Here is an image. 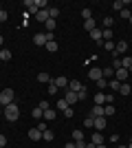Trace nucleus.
Wrapping results in <instances>:
<instances>
[{"label": "nucleus", "instance_id": "f257e3e1", "mask_svg": "<svg viewBox=\"0 0 132 148\" xmlns=\"http://www.w3.org/2000/svg\"><path fill=\"white\" fill-rule=\"evenodd\" d=\"M2 117L9 119V122H16V119L20 117V108H18V104L13 102V104L5 106V108H2Z\"/></svg>", "mask_w": 132, "mask_h": 148}, {"label": "nucleus", "instance_id": "f03ea898", "mask_svg": "<svg viewBox=\"0 0 132 148\" xmlns=\"http://www.w3.org/2000/svg\"><path fill=\"white\" fill-rule=\"evenodd\" d=\"M9 104H13V88H2L0 91V106L5 108Z\"/></svg>", "mask_w": 132, "mask_h": 148}, {"label": "nucleus", "instance_id": "7ed1b4c3", "mask_svg": "<svg viewBox=\"0 0 132 148\" xmlns=\"http://www.w3.org/2000/svg\"><path fill=\"white\" fill-rule=\"evenodd\" d=\"M88 77H90L93 82H99L101 77H104V69L101 66H90L88 69Z\"/></svg>", "mask_w": 132, "mask_h": 148}, {"label": "nucleus", "instance_id": "20e7f679", "mask_svg": "<svg viewBox=\"0 0 132 148\" xmlns=\"http://www.w3.org/2000/svg\"><path fill=\"white\" fill-rule=\"evenodd\" d=\"M126 51H128V42H119V44H114L112 56H114V58H119V56H123Z\"/></svg>", "mask_w": 132, "mask_h": 148}, {"label": "nucleus", "instance_id": "39448f33", "mask_svg": "<svg viewBox=\"0 0 132 148\" xmlns=\"http://www.w3.org/2000/svg\"><path fill=\"white\" fill-rule=\"evenodd\" d=\"M64 95H66L64 99H66V104H68V106H73L75 102H79V97H77V93H75V91H70V88H68L66 93H64Z\"/></svg>", "mask_w": 132, "mask_h": 148}, {"label": "nucleus", "instance_id": "423d86ee", "mask_svg": "<svg viewBox=\"0 0 132 148\" xmlns=\"http://www.w3.org/2000/svg\"><path fill=\"white\" fill-rule=\"evenodd\" d=\"M128 77H130V71H126V69H117V71H114V80L126 82Z\"/></svg>", "mask_w": 132, "mask_h": 148}, {"label": "nucleus", "instance_id": "0eeeda50", "mask_svg": "<svg viewBox=\"0 0 132 148\" xmlns=\"http://www.w3.org/2000/svg\"><path fill=\"white\" fill-rule=\"evenodd\" d=\"M46 33H35L33 36V44H38V47H46Z\"/></svg>", "mask_w": 132, "mask_h": 148}, {"label": "nucleus", "instance_id": "6e6552de", "mask_svg": "<svg viewBox=\"0 0 132 148\" xmlns=\"http://www.w3.org/2000/svg\"><path fill=\"white\" fill-rule=\"evenodd\" d=\"M90 117H104V106H99V104H95L93 108H90V113H88Z\"/></svg>", "mask_w": 132, "mask_h": 148}, {"label": "nucleus", "instance_id": "1a4fd4ad", "mask_svg": "<svg viewBox=\"0 0 132 148\" xmlns=\"http://www.w3.org/2000/svg\"><path fill=\"white\" fill-rule=\"evenodd\" d=\"M24 7H26V11H29V13H33V16H35V13L40 11L38 7H35V0H24Z\"/></svg>", "mask_w": 132, "mask_h": 148}, {"label": "nucleus", "instance_id": "9d476101", "mask_svg": "<svg viewBox=\"0 0 132 148\" xmlns=\"http://www.w3.org/2000/svg\"><path fill=\"white\" fill-rule=\"evenodd\" d=\"M29 139H31V142H40V139H42V130L31 128V130H29Z\"/></svg>", "mask_w": 132, "mask_h": 148}, {"label": "nucleus", "instance_id": "9b49d317", "mask_svg": "<svg viewBox=\"0 0 132 148\" xmlns=\"http://www.w3.org/2000/svg\"><path fill=\"white\" fill-rule=\"evenodd\" d=\"M84 29H86L88 33L97 29V22H95V18H88V20H84Z\"/></svg>", "mask_w": 132, "mask_h": 148}, {"label": "nucleus", "instance_id": "f8f14e48", "mask_svg": "<svg viewBox=\"0 0 132 148\" xmlns=\"http://www.w3.org/2000/svg\"><path fill=\"white\" fill-rule=\"evenodd\" d=\"M53 84H55L57 88H66L68 86V80H66V77H53Z\"/></svg>", "mask_w": 132, "mask_h": 148}, {"label": "nucleus", "instance_id": "ddd939ff", "mask_svg": "<svg viewBox=\"0 0 132 148\" xmlns=\"http://www.w3.org/2000/svg\"><path fill=\"white\" fill-rule=\"evenodd\" d=\"M35 20H38V22H46V20H49V9L38 11V13H35Z\"/></svg>", "mask_w": 132, "mask_h": 148}, {"label": "nucleus", "instance_id": "4468645a", "mask_svg": "<svg viewBox=\"0 0 132 148\" xmlns=\"http://www.w3.org/2000/svg\"><path fill=\"white\" fill-rule=\"evenodd\" d=\"M38 82H42V84H51V82H53V77H51L49 73H38Z\"/></svg>", "mask_w": 132, "mask_h": 148}, {"label": "nucleus", "instance_id": "2eb2a0df", "mask_svg": "<svg viewBox=\"0 0 132 148\" xmlns=\"http://www.w3.org/2000/svg\"><path fill=\"white\" fill-rule=\"evenodd\" d=\"M68 88H70V91H75V93H79V91H82V82H79V80H70Z\"/></svg>", "mask_w": 132, "mask_h": 148}, {"label": "nucleus", "instance_id": "dca6fc26", "mask_svg": "<svg viewBox=\"0 0 132 148\" xmlns=\"http://www.w3.org/2000/svg\"><path fill=\"white\" fill-rule=\"evenodd\" d=\"M121 69H126L132 73V58H121Z\"/></svg>", "mask_w": 132, "mask_h": 148}, {"label": "nucleus", "instance_id": "f3484780", "mask_svg": "<svg viewBox=\"0 0 132 148\" xmlns=\"http://www.w3.org/2000/svg\"><path fill=\"white\" fill-rule=\"evenodd\" d=\"M95 128H97V130L106 128V117H95Z\"/></svg>", "mask_w": 132, "mask_h": 148}, {"label": "nucleus", "instance_id": "a211bd4d", "mask_svg": "<svg viewBox=\"0 0 132 148\" xmlns=\"http://www.w3.org/2000/svg\"><path fill=\"white\" fill-rule=\"evenodd\" d=\"M90 40H95V42H99V44H101V40H104V38H101V29L90 31Z\"/></svg>", "mask_w": 132, "mask_h": 148}, {"label": "nucleus", "instance_id": "6ab92c4d", "mask_svg": "<svg viewBox=\"0 0 132 148\" xmlns=\"http://www.w3.org/2000/svg\"><path fill=\"white\" fill-rule=\"evenodd\" d=\"M95 104H99V106L106 104V95H104V91H99L97 95H95Z\"/></svg>", "mask_w": 132, "mask_h": 148}, {"label": "nucleus", "instance_id": "aec40b11", "mask_svg": "<svg viewBox=\"0 0 132 148\" xmlns=\"http://www.w3.org/2000/svg\"><path fill=\"white\" fill-rule=\"evenodd\" d=\"M112 25H114V20L110 18V16H106L104 22H101V29H112Z\"/></svg>", "mask_w": 132, "mask_h": 148}, {"label": "nucleus", "instance_id": "412c9836", "mask_svg": "<svg viewBox=\"0 0 132 148\" xmlns=\"http://www.w3.org/2000/svg\"><path fill=\"white\" fill-rule=\"evenodd\" d=\"M7 60H11V51L9 49H0V62H7Z\"/></svg>", "mask_w": 132, "mask_h": 148}, {"label": "nucleus", "instance_id": "4be33fe9", "mask_svg": "<svg viewBox=\"0 0 132 148\" xmlns=\"http://www.w3.org/2000/svg\"><path fill=\"white\" fill-rule=\"evenodd\" d=\"M119 93H121V95H130V93H132V86H130V84H126V82H123V84H121V86H119Z\"/></svg>", "mask_w": 132, "mask_h": 148}, {"label": "nucleus", "instance_id": "5701e85b", "mask_svg": "<svg viewBox=\"0 0 132 148\" xmlns=\"http://www.w3.org/2000/svg\"><path fill=\"white\" fill-rule=\"evenodd\" d=\"M42 139H44V142H53V139H55V135H53V130H49V128H46V130L42 133Z\"/></svg>", "mask_w": 132, "mask_h": 148}, {"label": "nucleus", "instance_id": "b1692460", "mask_svg": "<svg viewBox=\"0 0 132 148\" xmlns=\"http://www.w3.org/2000/svg\"><path fill=\"white\" fill-rule=\"evenodd\" d=\"M90 142H93L95 146H101V144H104V139H101V135H99V133H93V137H90Z\"/></svg>", "mask_w": 132, "mask_h": 148}, {"label": "nucleus", "instance_id": "393cba45", "mask_svg": "<svg viewBox=\"0 0 132 148\" xmlns=\"http://www.w3.org/2000/svg\"><path fill=\"white\" fill-rule=\"evenodd\" d=\"M31 115H33V117H35V119H42V117H44V111H42V108H40V106H35V108H33V111H31Z\"/></svg>", "mask_w": 132, "mask_h": 148}, {"label": "nucleus", "instance_id": "a878e982", "mask_svg": "<svg viewBox=\"0 0 132 148\" xmlns=\"http://www.w3.org/2000/svg\"><path fill=\"white\" fill-rule=\"evenodd\" d=\"M101 38H104V40H112V29H101Z\"/></svg>", "mask_w": 132, "mask_h": 148}, {"label": "nucleus", "instance_id": "bb28decb", "mask_svg": "<svg viewBox=\"0 0 132 148\" xmlns=\"http://www.w3.org/2000/svg\"><path fill=\"white\" fill-rule=\"evenodd\" d=\"M57 16H60V9H57V7H49V18L55 20Z\"/></svg>", "mask_w": 132, "mask_h": 148}, {"label": "nucleus", "instance_id": "cd10ccee", "mask_svg": "<svg viewBox=\"0 0 132 148\" xmlns=\"http://www.w3.org/2000/svg\"><path fill=\"white\" fill-rule=\"evenodd\" d=\"M66 108H68L66 99H64V97H60V99H57V111H66Z\"/></svg>", "mask_w": 132, "mask_h": 148}, {"label": "nucleus", "instance_id": "c85d7f7f", "mask_svg": "<svg viewBox=\"0 0 132 148\" xmlns=\"http://www.w3.org/2000/svg\"><path fill=\"white\" fill-rule=\"evenodd\" d=\"M84 139V130H73V142H82Z\"/></svg>", "mask_w": 132, "mask_h": 148}, {"label": "nucleus", "instance_id": "c756f323", "mask_svg": "<svg viewBox=\"0 0 132 148\" xmlns=\"http://www.w3.org/2000/svg\"><path fill=\"white\" fill-rule=\"evenodd\" d=\"M51 119H55V111H44V122H51Z\"/></svg>", "mask_w": 132, "mask_h": 148}, {"label": "nucleus", "instance_id": "7c9ffc66", "mask_svg": "<svg viewBox=\"0 0 132 148\" xmlns=\"http://www.w3.org/2000/svg\"><path fill=\"white\" fill-rule=\"evenodd\" d=\"M44 25H46V31H51V33H53V29H55V27H57V22H55V20H46V22H44Z\"/></svg>", "mask_w": 132, "mask_h": 148}, {"label": "nucleus", "instance_id": "2f4dec72", "mask_svg": "<svg viewBox=\"0 0 132 148\" xmlns=\"http://www.w3.org/2000/svg\"><path fill=\"white\" fill-rule=\"evenodd\" d=\"M106 115H114V106L112 104H106V106H104V117H106Z\"/></svg>", "mask_w": 132, "mask_h": 148}, {"label": "nucleus", "instance_id": "473e14b6", "mask_svg": "<svg viewBox=\"0 0 132 148\" xmlns=\"http://www.w3.org/2000/svg\"><path fill=\"white\" fill-rule=\"evenodd\" d=\"M84 126H86V128H95V117H90V115H88V117L84 119Z\"/></svg>", "mask_w": 132, "mask_h": 148}, {"label": "nucleus", "instance_id": "72a5a7b5", "mask_svg": "<svg viewBox=\"0 0 132 148\" xmlns=\"http://www.w3.org/2000/svg\"><path fill=\"white\" fill-rule=\"evenodd\" d=\"M35 7L42 11V9H49V2H46V0H35Z\"/></svg>", "mask_w": 132, "mask_h": 148}, {"label": "nucleus", "instance_id": "f704fd0d", "mask_svg": "<svg viewBox=\"0 0 132 148\" xmlns=\"http://www.w3.org/2000/svg\"><path fill=\"white\" fill-rule=\"evenodd\" d=\"M108 86L112 88V91H119V86H121V82H119V80H110V82H108Z\"/></svg>", "mask_w": 132, "mask_h": 148}, {"label": "nucleus", "instance_id": "c9c22d12", "mask_svg": "<svg viewBox=\"0 0 132 148\" xmlns=\"http://www.w3.org/2000/svg\"><path fill=\"white\" fill-rule=\"evenodd\" d=\"M95 84H97V88H99V91H104V88H108V80H104V77H101L99 82H95Z\"/></svg>", "mask_w": 132, "mask_h": 148}, {"label": "nucleus", "instance_id": "e433bc0d", "mask_svg": "<svg viewBox=\"0 0 132 148\" xmlns=\"http://www.w3.org/2000/svg\"><path fill=\"white\" fill-rule=\"evenodd\" d=\"M112 9H114V11H121V9H123V0H114V2H112Z\"/></svg>", "mask_w": 132, "mask_h": 148}, {"label": "nucleus", "instance_id": "4c0bfd02", "mask_svg": "<svg viewBox=\"0 0 132 148\" xmlns=\"http://www.w3.org/2000/svg\"><path fill=\"white\" fill-rule=\"evenodd\" d=\"M121 18H123V20H130V16H132V13H130V9H126V7H123V9H121Z\"/></svg>", "mask_w": 132, "mask_h": 148}, {"label": "nucleus", "instance_id": "58836bf2", "mask_svg": "<svg viewBox=\"0 0 132 148\" xmlns=\"http://www.w3.org/2000/svg\"><path fill=\"white\" fill-rule=\"evenodd\" d=\"M112 75H114V69L112 66H106V69H104V77H112Z\"/></svg>", "mask_w": 132, "mask_h": 148}, {"label": "nucleus", "instance_id": "ea45409f", "mask_svg": "<svg viewBox=\"0 0 132 148\" xmlns=\"http://www.w3.org/2000/svg\"><path fill=\"white\" fill-rule=\"evenodd\" d=\"M46 49H49L51 53H55V51H57V42H55V40H53V42H46Z\"/></svg>", "mask_w": 132, "mask_h": 148}, {"label": "nucleus", "instance_id": "a19ab883", "mask_svg": "<svg viewBox=\"0 0 132 148\" xmlns=\"http://www.w3.org/2000/svg\"><path fill=\"white\" fill-rule=\"evenodd\" d=\"M104 49L112 53V51H114V42H110V40H108V42H104Z\"/></svg>", "mask_w": 132, "mask_h": 148}, {"label": "nucleus", "instance_id": "79ce46f5", "mask_svg": "<svg viewBox=\"0 0 132 148\" xmlns=\"http://www.w3.org/2000/svg\"><path fill=\"white\" fill-rule=\"evenodd\" d=\"M35 128H38V130H42V133H44V130L49 128V126H46V122H44V119H40V122H38V126H35Z\"/></svg>", "mask_w": 132, "mask_h": 148}, {"label": "nucleus", "instance_id": "37998d69", "mask_svg": "<svg viewBox=\"0 0 132 148\" xmlns=\"http://www.w3.org/2000/svg\"><path fill=\"white\" fill-rule=\"evenodd\" d=\"M82 18H84V20L93 18V11H90V9H84V11H82Z\"/></svg>", "mask_w": 132, "mask_h": 148}, {"label": "nucleus", "instance_id": "c03bdc74", "mask_svg": "<svg viewBox=\"0 0 132 148\" xmlns=\"http://www.w3.org/2000/svg\"><path fill=\"white\" fill-rule=\"evenodd\" d=\"M7 18H9V13L5 9H0V22H7Z\"/></svg>", "mask_w": 132, "mask_h": 148}, {"label": "nucleus", "instance_id": "a18cd8bd", "mask_svg": "<svg viewBox=\"0 0 132 148\" xmlns=\"http://www.w3.org/2000/svg\"><path fill=\"white\" fill-rule=\"evenodd\" d=\"M57 91H60V88H57L55 84H53V82H51V84H49V93H51V95H55Z\"/></svg>", "mask_w": 132, "mask_h": 148}, {"label": "nucleus", "instance_id": "49530a36", "mask_svg": "<svg viewBox=\"0 0 132 148\" xmlns=\"http://www.w3.org/2000/svg\"><path fill=\"white\" fill-rule=\"evenodd\" d=\"M86 95H88V91H86V88L82 86V91L77 93V97H79V99H86Z\"/></svg>", "mask_w": 132, "mask_h": 148}, {"label": "nucleus", "instance_id": "de8ad7c7", "mask_svg": "<svg viewBox=\"0 0 132 148\" xmlns=\"http://www.w3.org/2000/svg\"><path fill=\"white\" fill-rule=\"evenodd\" d=\"M40 108H42V111H49V102H46V99H42V102H40Z\"/></svg>", "mask_w": 132, "mask_h": 148}, {"label": "nucleus", "instance_id": "09e8293b", "mask_svg": "<svg viewBox=\"0 0 132 148\" xmlns=\"http://www.w3.org/2000/svg\"><path fill=\"white\" fill-rule=\"evenodd\" d=\"M64 115H66V117H73V115H75V111H73V108H70V106H68V108L64 111Z\"/></svg>", "mask_w": 132, "mask_h": 148}, {"label": "nucleus", "instance_id": "8fccbe9b", "mask_svg": "<svg viewBox=\"0 0 132 148\" xmlns=\"http://www.w3.org/2000/svg\"><path fill=\"white\" fill-rule=\"evenodd\" d=\"M5 146H7V137L0 135V148H5Z\"/></svg>", "mask_w": 132, "mask_h": 148}, {"label": "nucleus", "instance_id": "3c124183", "mask_svg": "<svg viewBox=\"0 0 132 148\" xmlns=\"http://www.w3.org/2000/svg\"><path fill=\"white\" fill-rule=\"evenodd\" d=\"M75 148H86V142H84V139L82 142H75Z\"/></svg>", "mask_w": 132, "mask_h": 148}, {"label": "nucleus", "instance_id": "603ef678", "mask_svg": "<svg viewBox=\"0 0 132 148\" xmlns=\"http://www.w3.org/2000/svg\"><path fill=\"white\" fill-rule=\"evenodd\" d=\"M64 148H75V142H66V146Z\"/></svg>", "mask_w": 132, "mask_h": 148}, {"label": "nucleus", "instance_id": "864d4df0", "mask_svg": "<svg viewBox=\"0 0 132 148\" xmlns=\"http://www.w3.org/2000/svg\"><path fill=\"white\" fill-rule=\"evenodd\" d=\"M86 148H97V146H95L93 142H86Z\"/></svg>", "mask_w": 132, "mask_h": 148}, {"label": "nucleus", "instance_id": "5fc2aeb1", "mask_svg": "<svg viewBox=\"0 0 132 148\" xmlns=\"http://www.w3.org/2000/svg\"><path fill=\"white\" fill-rule=\"evenodd\" d=\"M2 42H5V38H2V36H0V44H2Z\"/></svg>", "mask_w": 132, "mask_h": 148}, {"label": "nucleus", "instance_id": "6e6d98bb", "mask_svg": "<svg viewBox=\"0 0 132 148\" xmlns=\"http://www.w3.org/2000/svg\"><path fill=\"white\" fill-rule=\"evenodd\" d=\"M97 148H106V146H104V144H101V146H97Z\"/></svg>", "mask_w": 132, "mask_h": 148}, {"label": "nucleus", "instance_id": "4d7b16f0", "mask_svg": "<svg viewBox=\"0 0 132 148\" xmlns=\"http://www.w3.org/2000/svg\"><path fill=\"white\" fill-rule=\"evenodd\" d=\"M128 22H130V25H132V16H130V20H128Z\"/></svg>", "mask_w": 132, "mask_h": 148}, {"label": "nucleus", "instance_id": "13d9d810", "mask_svg": "<svg viewBox=\"0 0 132 148\" xmlns=\"http://www.w3.org/2000/svg\"><path fill=\"white\" fill-rule=\"evenodd\" d=\"M128 148H132V142H130V144H128Z\"/></svg>", "mask_w": 132, "mask_h": 148}, {"label": "nucleus", "instance_id": "bf43d9fd", "mask_svg": "<svg viewBox=\"0 0 132 148\" xmlns=\"http://www.w3.org/2000/svg\"><path fill=\"white\" fill-rule=\"evenodd\" d=\"M119 148H128V146H119Z\"/></svg>", "mask_w": 132, "mask_h": 148}, {"label": "nucleus", "instance_id": "052dcab7", "mask_svg": "<svg viewBox=\"0 0 132 148\" xmlns=\"http://www.w3.org/2000/svg\"><path fill=\"white\" fill-rule=\"evenodd\" d=\"M0 115H2V108H0Z\"/></svg>", "mask_w": 132, "mask_h": 148}]
</instances>
